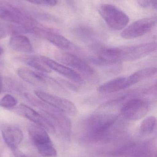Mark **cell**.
Returning <instances> with one entry per match:
<instances>
[{"label": "cell", "instance_id": "cell-1", "mask_svg": "<svg viewBox=\"0 0 157 157\" xmlns=\"http://www.w3.org/2000/svg\"><path fill=\"white\" fill-rule=\"evenodd\" d=\"M156 42L143 43L131 47L109 48L101 47L99 51L100 57L115 61L131 62L146 57L156 50Z\"/></svg>", "mask_w": 157, "mask_h": 157}, {"label": "cell", "instance_id": "cell-2", "mask_svg": "<svg viewBox=\"0 0 157 157\" xmlns=\"http://www.w3.org/2000/svg\"><path fill=\"white\" fill-rule=\"evenodd\" d=\"M117 115L108 113L92 114L85 122L86 137L95 141L108 137L118 120Z\"/></svg>", "mask_w": 157, "mask_h": 157}, {"label": "cell", "instance_id": "cell-3", "mask_svg": "<svg viewBox=\"0 0 157 157\" xmlns=\"http://www.w3.org/2000/svg\"><path fill=\"white\" fill-rule=\"evenodd\" d=\"M27 130L31 141L41 155L45 157L57 156V151L46 130L35 124H29Z\"/></svg>", "mask_w": 157, "mask_h": 157}, {"label": "cell", "instance_id": "cell-4", "mask_svg": "<svg viewBox=\"0 0 157 157\" xmlns=\"http://www.w3.org/2000/svg\"><path fill=\"white\" fill-rule=\"evenodd\" d=\"M0 18L23 27L27 32H30L31 29L37 24L22 10L4 1H0Z\"/></svg>", "mask_w": 157, "mask_h": 157}, {"label": "cell", "instance_id": "cell-5", "mask_svg": "<svg viewBox=\"0 0 157 157\" xmlns=\"http://www.w3.org/2000/svg\"><path fill=\"white\" fill-rule=\"evenodd\" d=\"M99 12L109 27L116 30L123 29L128 25L130 18L123 11L115 6L109 4H101Z\"/></svg>", "mask_w": 157, "mask_h": 157}, {"label": "cell", "instance_id": "cell-6", "mask_svg": "<svg viewBox=\"0 0 157 157\" xmlns=\"http://www.w3.org/2000/svg\"><path fill=\"white\" fill-rule=\"evenodd\" d=\"M55 59L61 63L74 70L89 78L96 77V73L94 69L85 61L73 53L64 51L55 52Z\"/></svg>", "mask_w": 157, "mask_h": 157}, {"label": "cell", "instance_id": "cell-7", "mask_svg": "<svg viewBox=\"0 0 157 157\" xmlns=\"http://www.w3.org/2000/svg\"><path fill=\"white\" fill-rule=\"evenodd\" d=\"M150 108V103L148 101L140 98H135L125 102L121 109V114L126 120L137 121L147 114Z\"/></svg>", "mask_w": 157, "mask_h": 157}, {"label": "cell", "instance_id": "cell-8", "mask_svg": "<svg viewBox=\"0 0 157 157\" xmlns=\"http://www.w3.org/2000/svg\"><path fill=\"white\" fill-rule=\"evenodd\" d=\"M31 33L46 39L62 51L78 52L79 49L73 43L55 31L46 29L38 25L33 29Z\"/></svg>", "mask_w": 157, "mask_h": 157}, {"label": "cell", "instance_id": "cell-9", "mask_svg": "<svg viewBox=\"0 0 157 157\" xmlns=\"http://www.w3.org/2000/svg\"><path fill=\"white\" fill-rule=\"evenodd\" d=\"M157 23L156 17H147L137 20L126 28L121 33L122 37L130 40L140 37L149 33Z\"/></svg>", "mask_w": 157, "mask_h": 157}, {"label": "cell", "instance_id": "cell-10", "mask_svg": "<svg viewBox=\"0 0 157 157\" xmlns=\"http://www.w3.org/2000/svg\"><path fill=\"white\" fill-rule=\"evenodd\" d=\"M35 94L40 99L62 111L66 115L74 116L77 113L76 106L72 101L47 93L42 90H37Z\"/></svg>", "mask_w": 157, "mask_h": 157}, {"label": "cell", "instance_id": "cell-11", "mask_svg": "<svg viewBox=\"0 0 157 157\" xmlns=\"http://www.w3.org/2000/svg\"><path fill=\"white\" fill-rule=\"evenodd\" d=\"M0 130L7 146L14 151L16 150L24 137L21 129L14 124L4 123L0 124Z\"/></svg>", "mask_w": 157, "mask_h": 157}, {"label": "cell", "instance_id": "cell-12", "mask_svg": "<svg viewBox=\"0 0 157 157\" xmlns=\"http://www.w3.org/2000/svg\"><path fill=\"white\" fill-rule=\"evenodd\" d=\"M17 111L18 114L34 123L35 124L42 127L52 133L56 132L55 128L51 123L43 115L25 104H20L18 107Z\"/></svg>", "mask_w": 157, "mask_h": 157}, {"label": "cell", "instance_id": "cell-13", "mask_svg": "<svg viewBox=\"0 0 157 157\" xmlns=\"http://www.w3.org/2000/svg\"><path fill=\"white\" fill-rule=\"evenodd\" d=\"M40 57L43 62L51 70L55 71L77 84L79 85L84 84V80L82 76L74 70L63 64H61L48 57L45 56H41Z\"/></svg>", "mask_w": 157, "mask_h": 157}, {"label": "cell", "instance_id": "cell-14", "mask_svg": "<svg viewBox=\"0 0 157 157\" xmlns=\"http://www.w3.org/2000/svg\"><path fill=\"white\" fill-rule=\"evenodd\" d=\"M18 76L22 79L31 85L38 86H46L49 77L42 73L34 71L27 68H21L18 71Z\"/></svg>", "mask_w": 157, "mask_h": 157}, {"label": "cell", "instance_id": "cell-15", "mask_svg": "<svg viewBox=\"0 0 157 157\" xmlns=\"http://www.w3.org/2000/svg\"><path fill=\"white\" fill-rule=\"evenodd\" d=\"M9 46L14 50L22 53H30L33 52L32 44L28 38L23 35L13 36L9 40Z\"/></svg>", "mask_w": 157, "mask_h": 157}, {"label": "cell", "instance_id": "cell-16", "mask_svg": "<svg viewBox=\"0 0 157 157\" xmlns=\"http://www.w3.org/2000/svg\"><path fill=\"white\" fill-rule=\"evenodd\" d=\"M129 87L127 77H120L112 79L98 88V91L101 93H111Z\"/></svg>", "mask_w": 157, "mask_h": 157}, {"label": "cell", "instance_id": "cell-17", "mask_svg": "<svg viewBox=\"0 0 157 157\" xmlns=\"http://www.w3.org/2000/svg\"><path fill=\"white\" fill-rule=\"evenodd\" d=\"M157 73L156 67H148L140 70L127 77L129 87L140 82L144 79L150 78L155 75Z\"/></svg>", "mask_w": 157, "mask_h": 157}, {"label": "cell", "instance_id": "cell-18", "mask_svg": "<svg viewBox=\"0 0 157 157\" xmlns=\"http://www.w3.org/2000/svg\"><path fill=\"white\" fill-rule=\"evenodd\" d=\"M20 60L41 73H50L51 71V70L43 62L41 57L36 56H27L21 58Z\"/></svg>", "mask_w": 157, "mask_h": 157}, {"label": "cell", "instance_id": "cell-19", "mask_svg": "<svg viewBox=\"0 0 157 157\" xmlns=\"http://www.w3.org/2000/svg\"><path fill=\"white\" fill-rule=\"evenodd\" d=\"M156 119L154 116H150L142 121L140 126V132L143 135H147L153 133L156 127Z\"/></svg>", "mask_w": 157, "mask_h": 157}, {"label": "cell", "instance_id": "cell-20", "mask_svg": "<svg viewBox=\"0 0 157 157\" xmlns=\"http://www.w3.org/2000/svg\"><path fill=\"white\" fill-rule=\"evenodd\" d=\"M18 104L16 99L10 94H6L0 99V106L6 109H12Z\"/></svg>", "mask_w": 157, "mask_h": 157}, {"label": "cell", "instance_id": "cell-21", "mask_svg": "<svg viewBox=\"0 0 157 157\" xmlns=\"http://www.w3.org/2000/svg\"><path fill=\"white\" fill-rule=\"evenodd\" d=\"M76 33L84 40L88 41L93 40L94 34L93 31L88 29L80 28L76 30Z\"/></svg>", "mask_w": 157, "mask_h": 157}, {"label": "cell", "instance_id": "cell-22", "mask_svg": "<svg viewBox=\"0 0 157 157\" xmlns=\"http://www.w3.org/2000/svg\"><path fill=\"white\" fill-rule=\"evenodd\" d=\"M138 4L143 7H147L151 4L150 0H138Z\"/></svg>", "mask_w": 157, "mask_h": 157}, {"label": "cell", "instance_id": "cell-23", "mask_svg": "<svg viewBox=\"0 0 157 157\" xmlns=\"http://www.w3.org/2000/svg\"><path fill=\"white\" fill-rule=\"evenodd\" d=\"M44 5L50 6H54L57 3V0H43Z\"/></svg>", "mask_w": 157, "mask_h": 157}, {"label": "cell", "instance_id": "cell-24", "mask_svg": "<svg viewBox=\"0 0 157 157\" xmlns=\"http://www.w3.org/2000/svg\"><path fill=\"white\" fill-rule=\"evenodd\" d=\"M31 3L38 5H44L43 0H26Z\"/></svg>", "mask_w": 157, "mask_h": 157}, {"label": "cell", "instance_id": "cell-25", "mask_svg": "<svg viewBox=\"0 0 157 157\" xmlns=\"http://www.w3.org/2000/svg\"><path fill=\"white\" fill-rule=\"evenodd\" d=\"M15 152V157H28L25 155H23L21 152H18V151H16V150H14Z\"/></svg>", "mask_w": 157, "mask_h": 157}, {"label": "cell", "instance_id": "cell-26", "mask_svg": "<svg viewBox=\"0 0 157 157\" xmlns=\"http://www.w3.org/2000/svg\"><path fill=\"white\" fill-rule=\"evenodd\" d=\"M151 4L153 5L154 8L156 9L157 8V0H150Z\"/></svg>", "mask_w": 157, "mask_h": 157}, {"label": "cell", "instance_id": "cell-27", "mask_svg": "<svg viewBox=\"0 0 157 157\" xmlns=\"http://www.w3.org/2000/svg\"><path fill=\"white\" fill-rule=\"evenodd\" d=\"M3 89V83L2 79L0 78V93L2 92Z\"/></svg>", "mask_w": 157, "mask_h": 157}, {"label": "cell", "instance_id": "cell-28", "mask_svg": "<svg viewBox=\"0 0 157 157\" xmlns=\"http://www.w3.org/2000/svg\"><path fill=\"white\" fill-rule=\"evenodd\" d=\"M3 49L0 47V55L3 53Z\"/></svg>", "mask_w": 157, "mask_h": 157}]
</instances>
